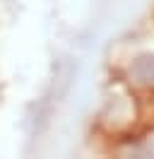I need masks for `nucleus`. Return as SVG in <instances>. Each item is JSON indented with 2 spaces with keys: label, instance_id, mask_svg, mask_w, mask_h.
Segmentation results:
<instances>
[{
  "label": "nucleus",
  "instance_id": "f257e3e1",
  "mask_svg": "<svg viewBox=\"0 0 154 159\" xmlns=\"http://www.w3.org/2000/svg\"><path fill=\"white\" fill-rule=\"evenodd\" d=\"M133 77L137 82H154V56L144 53L133 63Z\"/></svg>",
  "mask_w": 154,
  "mask_h": 159
}]
</instances>
